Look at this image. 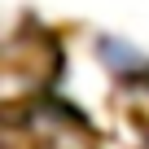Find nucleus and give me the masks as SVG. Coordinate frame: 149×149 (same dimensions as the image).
Returning <instances> with one entry per match:
<instances>
[{
    "label": "nucleus",
    "instance_id": "nucleus-1",
    "mask_svg": "<svg viewBox=\"0 0 149 149\" xmlns=\"http://www.w3.org/2000/svg\"><path fill=\"white\" fill-rule=\"evenodd\" d=\"M97 53H101V61L110 66V70H118V74H127V70H149V57L140 53V48H132V44H123V40H114V35H105L101 44H97Z\"/></svg>",
    "mask_w": 149,
    "mask_h": 149
}]
</instances>
